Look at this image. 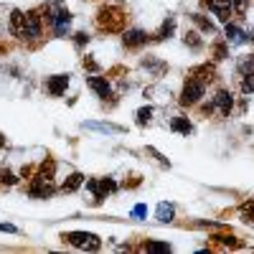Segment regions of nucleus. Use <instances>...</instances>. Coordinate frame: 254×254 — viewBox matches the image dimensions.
Segmentation results:
<instances>
[{"label":"nucleus","instance_id":"cd10ccee","mask_svg":"<svg viewBox=\"0 0 254 254\" xmlns=\"http://www.w3.org/2000/svg\"><path fill=\"white\" fill-rule=\"evenodd\" d=\"M0 231H8V234H18V229L13 224H0Z\"/></svg>","mask_w":254,"mask_h":254},{"label":"nucleus","instance_id":"423d86ee","mask_svg":"<svg viewBox=\"0 0 254 254\" xmlns=\"http://www.w3.org/2000/svg\"><path fill=\"white\" fill-rule=\"evenodd\" d=\"M28 193L33 198H46L54 193V178H44V176H33L31 186H28Z\"/></svg>","mask_w":254,"mask_h":254},{"label":"nucleus","instance_id":"6e6552de","mask_svg":"<svg viewBox=\"0 0 254 254\" xmlns=\"http://www.w3.org/2000/svg\"><path fill=\"white\" fill-rule=\"evenodd\" d=\"M66 87H69V76L66 74H56V76H51L46 81V89H49L51 97H61L64 92H66Z\"/></svg>","mask_w":254,"mask_h":254},{"label":"nucleus","instance_id":"b1692460","mask_svg":"<svg viewBox=\"0 0 254 254\" xmlns=\"http://www.w3.org/2000/svg\"><path fill=\"white\" fill-rule=\"evenodd\" d=\"M0 183H5V186H15L18 178L10 173V171H0Z\"/></svg>","mask_w":254,"mask_h":254},{"label":"nucleus","instance_id":"a878e982","mask_svg":"<svg viewBox=\"0 0 254 254\" xmlns=\"http://www.w3.org/2000/svg\"><path fill=\"white\" fill-rule=\"evenodd\" d=\"M145 214H147V206H142V203H140V206H135V208H132V216H135V219H142V216H145Z\"/></svg>","mask_w":254,"mask_h":254},{"label":"nucleus","instance_id":"aec40b11","mask_svg":"<svg viewBox=\"0 0 254 254\" xmlns=\"http://www.w3.org/2000/svg\"><path fill=\"white\" fill-rule=\"evenodd\" d=\"M183 41H186V46H190V49H201V38H198L196 31H188L183 36Z\"/></svg>","mask_w":254,"mask_h":254},{"label":"nucleus","instance_id":"f257e3e1","mask_svg":"<svg viewBox=\"0 0 254 254\" xmlns=\"http://www.w3.org/2000/svg\"><path fill=\"white\" fill-rule=\"evenodd\" d=\"M206 92V81H201L198 76H190L183 84V92H181V104L183 107H190V104H198L201 97Z\"/></svg>","mask_w":254,"mask_h":254},{"label":"nucleus","instance_id":"c756f323","mask_svg":"<svg viewBox=\"0 0 254 254\" xmlns=\"http://www.w3.org/2000/svg\"><path fill=\"white\" fill-rule=\"evenodd\" d=\"M231 5H234V10H244V0H231Z\"/></svg>","mask_w":254,"mask_h":254},{"label":"nucleus","instance_id":"1a4fd4ad","mask_svg":"<svg viewBox=\"0 0 254 254\" xmlns=\"http://www.w3.org/2000/svg\"><path fill=\"white\" fill-rule=\"evenodd\" d=\"M214 107L224 115V117H229V112H231V107H234V94L231 92H226V89H221L216 97H214Z\"/></svg>","mask_w":254,"mask_h":254},{"label":"nucleus","instance_id":"2eb2a0df","mask_svg":"<svg viewBox=\"0 0 254 254\" xmlns=\"http://www.w3.org/2000/svg\"><path fill=\"white\" fill-rule=\"evenodd\" d=\"M190 20H193V23H196L203 33H208V36H214V33H216V26L211 23V20H206L201 13H193V15H190Z\"/></svg>","mask_w":254,"mask_h":254},{"label":"nucleus","instance_id":"5701e85b","mask_svg":"<svg viewBox=\"0 0 254 254\" xmlns=\"http://www.w3.org/2000/svg\"><path fill=\"white\" fill-rule=\"evenodd\" d=\"M242 92H254V71L244 74V81H242Z\"/></svg>","mask_w":254,"mask_h":254},{"label":"nucleus","instance_id":"c85d7f7f","mask_svg":"<svg viewBox=\"0 0 254 254\" xmlns=\"http://www.w3.org/2000/svg\"><path fill=\"white\" fill-rule=\"evenodd\" d=\"M87 41H89V36H87V33H76V46H84Z\"/></svg>","mask_w":254,"mask_h":254},{"label":"nucleus","instance_id":"f3484780","mask_svg":"<svg viewBox=\"0 0 254 254\" xmlns=\"http://www.w3.org/2000/svg\"><path fill=\"white\" fill-rule=\"evenodd\" d=\"M84 127H87V130H97V132H112V135L122 132V127H117V125H102V122H84Z\"/></svg>","mask_w":254,"mask_h":254},{"label":"nucleus","instance_id":"ddd939ff","mask_svg":"<svg viewBox=\"0 0 254 254\" xmlns=\"http://www.w3.org/2000/svg\"><path fill=\"white\" fill-rule=\"evenodd\" d=\"M171 130L173 132H181V135H190V132H193V125L188 122V117H173Z\"/></svg>","mask_w":254,"mask_h":254},{"label":"nucleus","instance_id":"4be33fe9","mask_svg":"<svg viewBox=\"0 0 254 254\" xmlns=\"http://www.w3.org/2000/svg\"><path fill=\"white\" fill-rule=\"evenodd\" d=\"M150 117H153V110L150 107L137 110V125H147V122H150Z\"/></svg>","mask_w":254,"mask_h":254},{"label":"nucleus","instance_id":"9b49d317","mask_svg":"<svg viewBox=\"0 0 254 254\" xmlns=\"http://www.w3.org/2000/svg\"><path fill=\"white\" fill-rule=\"evenodd\" d=\"M23 26H26V13L23 10H13L10 13V33L13 36H23Z\"/></svg>","mask_w":254,"mask_h":254},{"label":"nucleus","instance_id":"9d476101","mask_svg":"<svg viewBox=\"0 0 254 254\" xmlns=\"http://www.w3.org/2000/svg\"><path fill=\"white\" fill-rule=\"evenodd\" d=\"M142 44H147V33H145V31L132 28V31H127V33H125V46L137 49V46H142Z\"/></svg>","mask_w":254,"mask_h":254},{"label":"nucleus","instance_id":"412c9836","mask_svg":"<svg viewBox=\"0 0 254 254\" xmlns=\"http://www.w3.org/2000/svg\"><path fill=\"white\" fill-rule=\"evenodd\" d=\"M145 252H171V244H160V242H147L142 247Z\"/></svg>","mask_w":254,"mask_h":254},{"label":"nucleus","instance_id":"dca6fc26","mask_svg":"<svg viewBox=\"0 0 254 254\" xmlns=\"http://www.w3.org/2000/svg\"><path fill=\"white\" fill-rule=\"evenodd\" d=\"M226 41H231V44H244V41H247V33H244L242 28H237V26L226 23Z\"/></svg>","mask_w":254,"mask_h":254},{"label":"nucleus","instance_id":"0eeeda50","mask_svg":"<svg viewBox=\"0 0 254 254\" xmlns=\"http://www.w3.org/2000/svg\"><path fill=\"white\" fill-rule=\"evenodd\" d=\"M87 87H89L97 97H102V99L112 97V87H110V81L104 79V76H89V79H87Z\"/></svg>","mask_w":254,"mask_h":254},{"label":"nucleus","instance_id":"7c9ffc66","mask_svg":"<svg viewBox=\"0 0 254 254\" xmlns=\"http://www.w3.org/2000/svg\"><path fill=\"white\" fill-rule=\"evenodd\" d=\"M84 66H89V69H92V71H97V64H94V61H92V59H84Z\"/></svg>","mask_w":254,"mask_h":254},{"label":"nucleus","instance_id":"bb28decb","mask_svg":"<svg viewBox=\"0 0 254 254\" xmlns=\"http://www.w3.org/2000/svg\"><path fill=\"white\" fill-rule=\"evenodd\" d=\"M214 54H216V59H226V46H224V44H219V46L214 49Z\"/></svg>","mask_w":254,"mask_h":254},{"label":"nucleus","instance_id":"2f4dec72","mask_svg":"<svg viewBox=\"0 0 254 254\" xmlns=\"http://www.w3.org/2000/svg\"><path fill=\"white\" fill-rule=\"evenodd\" d=\"M0 147H5V137L3 135H0Z\"/></svg>","mask_w":254,"mask_h":254},{"label":"nucleus","instance_id":"f8f14e48","mask_svg":"<svg viewBox=\"0 0 254 254\" xmlns=\"http://www.w3.org/2000/svg\"><path fill=\"white\" fill-rule=\"evenodd\" d=\"M173 214H176L173 203H165V201L158 203V214H155V216H158L160 224H171V221H173Z\"/></svg>","mask_w":254,"mask_h":254},{"label":"nucleus","instance_id":"f03ea898","mask_svg":"<svg viewBox=\"0 0 254 254\" xmlns=\"http://www.w3.org/2000/svg\"><path fill=\"white\" fill-rule=\"evenodd\" d=\"M97 23H99V28L120 31L122 23H125V15H122V10L115 8V5H104V8L99 10V15H97Z\"/></svg>","mask_w":254,"mask_h":254},{"label":"nucleus","instance_id":"393cba45","mask_svg":"<svg viewBox=\"0 0 254 254\" xmlns=\"http://www.w3.org/2000/svg\"><path fill=\"white\" fill-rule=\"evenodd\" d=\"M224 247H242V242H237V237H216Z\"/></svg>","mask_w":254,"mask_h":254},{"label":"nucleus","instance_id":"6ab92c4d","mask_svg":"<svg viewBox=\"0 0 254 254\" xmlns=\"http://www.w3.org/2000/svg\"><path fill=\"white\" fill-rule=\"evenodd\" d=\"M242 216H244V221L249 224H254V201H244L242 203Z\"/></svg>","mask_w":254,"mask_h":254},{"label":"nucleus","instance_id":"20e7f679","mask_svg":"<svg viewBox=\"0 0 254 254\" xmlns=\"http://www.w3.org/2000/svg\"><path fill=\"white\" fill-rule=\"evenodd\" d=\"M44 33V15L41 10H28L26 13V26H23V38H41Z\"/></svg>","mask_w":254,"mask_h":254},{"label":"nucleus","instance_id":"4468645a","mask_svg":"<svg viewBox=\"0 0 254 254\" xmlns=\"http://www.w3.org/2000/svg\"><path fill=\"white\" fill-rule=\"evenodd\" d=\"M81 183H84V176H81V173H71L66 181H64L61 190H64V193H74V190H76Z\"/></svg>","mask_w":254,"mask_h":254},{"label":"nucleus","instance_id":"a211bd4d","mask_svg":"<svg viewBox=\"0 0 254 254\" xmlns=\"http://www.w3.org/2000/svg\"><path fill=\"white\" fill-rule=\"evenodd\" d=\"M176 31V20L173 18H168L165 23H163V28L155 33V41H163V38H171V33Z\"/></svg>","mask_w":254,"mask_h":254},{"label":"nucleus","instance_id":"39448f33","mask_svg":"<svg viewBox=\"0 0 254 254\" xmlns=\"http://www.w3.org/2000/svg\"><path fill=\"white\" fill-rule=\"evenodd\" d=\"M203 5L214 13L221 23H229L231 15H234V5H231V0H203Z\"/></svg>","mask_w":254,"mask_h":254},{"label":"nucleus","instance_id":"7ed1b4c3","mask_svg":"<svg viewBox=\"0 0 254 254\" xmlns=\"http://www.w3.org/2000/svg\"><path fill=\"white\" fill-rule=\"evenodd\" d=\"M71 247H79V249H87V252H97L102 247V239L97 234H89V231H71V234H64Z\"/></svg>","mask_w":254,"mask_h":254}]
</instances>
